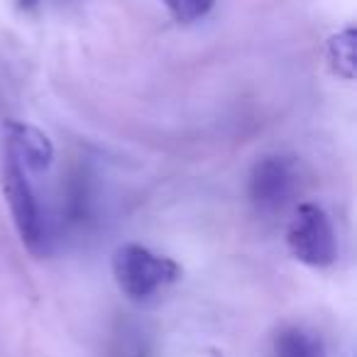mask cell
Returning a JSON list of instances; mask_svg holds the SVG:
<instances>
[{"label": "cell", "instance_id": "cell-1", "mask_svg": "<svg viewBox=\"0 0 357 357\" xmlns=\"http://www.w3.org/2000/svg\"><path fill=\"white\" fill-rule=\"evenodd\" d=\"M181 277V267L172 257L152 252L137 243L120 245L113 252L115 287L130 301H147Z\"/></svg>", "mask_w": 357, "mask_h": 357}, {"label": "cell", "instance_id": "cell-2", "mask_svg": "<svg viewBox=\"0 0 357 357\" xmlns=\"http://www.w3.org/2000/svg\"><path fill=\"white\" fill-rule=\"evenodd\" d=\"M287 248L291 257L306 267H331L337 257V243L331 215L311 201L298 204L287 225Z\"/></svg>", "mask_w": 357, "mask_h": 357}, {"label": "cell", "instance_id": "cell-3", "mask_svg": "<svg viewBox=\"0 0 357 357\" xmlns=\"http://www.w3.org/2000/svg\"><path fill=\"white\" fill-rule=\"evenodd\" d=\"M0 189H3L13 225L22 245L40 255L45 248V218H42L40 201L32 191V184L27 181V169L8 149L3 157V167H0Z\"/></svg>", "mask_w": 357, "mask_h": 357}, {"label": "cell", "instance_id": "cell-4", "mask_svg": "<svg viewBox=\"0 0 357 357\" xmlns=\"http://www.w3.org/2000/svg\"><path fill=\"white\" fill-rule=\"evenodd\" d=\"M298 194V167L294 159L269 154L255 162L248 178L250 204L257 213L274 215L284 211Z\"/></svg>", "mask_w": 357, "mask_h": 357}, {"label": "cell", "instance_id": "cell-5", "mask_svg": "<svg viewBox=\"0 0 357 357\" xmlns=\"http://www.w3.org/2000/svg\"><path fill=\"white\" fill-rule=\"evenodd\" d=\"M3 132H6V149L25 169L45 172V169L52 167L54 144L37 125H30L25 120H6Z\"/></svg>", "mask_w": 357, "mask_h": 357}, {"label": "cell", "instance_id": "cell-6", "mask_svg": "<svg viewBox=\"0 0 357 357\" xmlns=\"http://www.w3.org/2000/svg\"><path fill=\"white\" fill-rule=\"evenodd\" d=\"M355 45H357V32L352 25L337 30L333 37H328L326 42V59L328 66L335 76L345 81H352L357 74V54H355Z\"/></svg>", "mask_w": 357, "mask_h": 357}, {"label": "cell", "instance_id": "cell-7", "mask_svg": "<svg viewBox=\"0 0 357 357\" xmlns=\"http://www.w3.org/2000/svg\"><path fill=\"white\" fill-rule=\"evenodd\" d=\"M274 357H323V345L311 331L289 326L274 337Z\"/></svg>", "mask_w": 357, "mask_h": 357}, {"label": "cell", "instance_id": "cell-8", "mask_svg": "<svg viewBox=\"0 0 357 357\" xmlns=\"http://www.w3.org/2000/svg\"><path fill=\"white\" fill-rule=\"evenodd\" d=\"M215 0H162V6L167 13L181 25H191V22L204 20L211 13Z\"/></svg>", "mask_w": 357, "mask_h": 357}, {"label": "cell", "instance_id": "cell-9", "mask_svg": "<svg viewBox=\"0 0 357 357\" xmlns=\"http://www.w3.org/2000/svg\"><path fill=\"white\" fill-rule=\"evenodd\" d=\"M15 3H17L20 8H32V6L37 3V0H15Z\"/></svg>", "mask_w": 357, "mask_h": 357}]
</instances>
